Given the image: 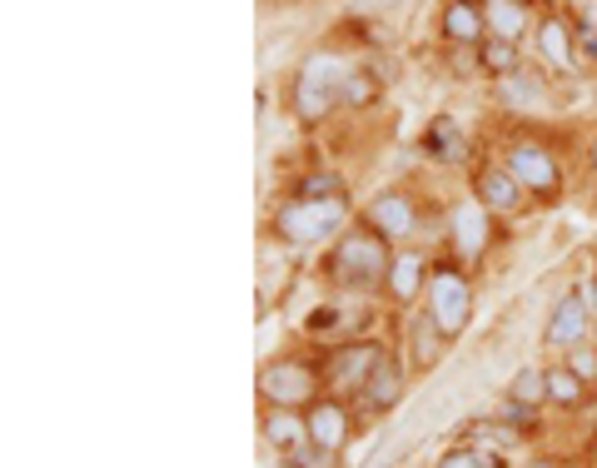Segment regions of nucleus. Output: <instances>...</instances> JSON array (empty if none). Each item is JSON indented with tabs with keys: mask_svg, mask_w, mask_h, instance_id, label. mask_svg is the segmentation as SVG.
Masks as SVG:
<instances>
[{
	"mask_svg": "<svg viewBox=\"0 0 597 468\" xmlns=\"http://www.w3.org/2000/svg\"><path fill=\"white\" fill-rule=\"evenodd\" d=\"M388 239L378 230H349L339 239V249L328 255V274L344 284V290H374V284H388Z\"/></svg>",
	"mask_w": 597,
	"mask_h": 468,
	"instance_id": "1",
	"label": "nucleus"
},
{
	"mask_svg": "<svg viewBox=\"0 0 597 468\" xmlns=\"http://www.w3.org/2000/svg\"><path fill=\"white\" fill-rule=\"evenodd\" d=\"M274 224L289 245H319L328 230L344 224V195H294Z\"/></svg>",
	"mask_w": 597,
	"mask_h": 468,
	"instance_id": "2",
	"label": "nucleus"
},
{
	"mask_svg": "<svg viewBox=\"0 0 597 468\" xmlns=\"http://www.w3.org/2000/svg\"><path fill=\"white\" fill-rule=\"evenodd\" d=\"M344 81H349L344 60L328 56V50H314V56L299 65V81H294V110H299L304 120H319L334 100H339Z\"/></svg>",
	"mask_w": 597,
	"mask_h": 468,
	"instance_id": "3",
	"label": "nucleus"
},
{
	"mask_svg": "<svg viewBox=\"0 0 597 468\" xmlns=\"http://www.w3.org/2000/svg\"><path fill=\"white\" fill-rule=\"evenodd\" d=\"M259 394L270 409H309L319 404V374L304 359H270L259 369Z\"/></svg>",
	"mask_w": 597,
	"mask_h": 468,
	"instance_id": "4",
	"label": "nucleus"
},
{
	"mask_svg": "<svg viewBox=\"0 0 597 468\" xmlns=\"http://www.w3.org/2000/svg\"><path fill=\"white\" fill-rule=\"evenodd\" d=\"M428 315H434V324L444 329L448 340L463 334V324L473 315V290L458 264H434V274H428Z\"/></svg>",
	"mask_w": 597,
	"mask_h": 468,
	"instance_id": "5",
	"label": "nucleus"
},
{
	"mask_svg": "<svg viewBox=\"0 0 597 468\" xmlns=\"http://www.w3.org/2000/svg\"><path fill=\"white\" fill-rule=\"evenodd\" d=\"M384 359V344H374V340H359V344H344L339 354H334V364H328V384L334 389H359L363 394V384H369V374H374V364Z\"/></svg>",
	"mask_w": 597,
	"mask_h": 468,
	"instance_id": "6",
	"label": "nucleus"
},
{
	"mask_svg": "<svg viewBox=\"0 0 597 468\" xmlns=\"http://www.w3.org/2000/svg\"><path fill=\"white\" fill-rule=\"evenodd\" d=\"M587 324H593V309H587L583 294H562L548 329H543V340H548L552 349H577V344L587 340Z\"/></svg>",
	"mask_w": 597,
	"mask_h": 468,
	"instance_id": "7",
	"label": "nucleus"
},
{
	"mask_svg": "<svg viewBox=\"0 0 597 468\" xmlns=\"http://www.w3.org/2000/svg\"><path fill=\"white\" fill-rule=\"evenodd\" d=\"M508 175L518 180L523 189H538V195H552L558 189V164H552V155L548 150H538V145H513L508 150Z\"/></svg>",
	"mask_w": 597,
	"mask_h": 468,
	"instance_id": "8",
	"label": "nucleus"
},
{
	"mask_svg": "<svg viewBox=\"0 0 597 468\" xmlns=\"http://www.w3.org/2000/svg\"><path fill=\"white\" fill-rule=\"evenodd\" d=\"M309 444L328 448V454H339L344 444H349V409L344 404H334V398H319V404H309Z\"/></svg>",
	"mask_w": 597,
	"mask_h": 468,
	"instance_id": "9",
	"label": "nucleus"
},
{
	"mask_svg": "<svg viewBox=\"0 0 597 468\" xmlns=\"http://www.w3.org/2000/svg\"><path fill=\"white\" fill-rule=\"evenodd\" d=\"M413 199L403 195V189H388V195H378L374 205H369V230H378L384 239H409L413 234Z\"/></svg>",
	"mask_w": 597,
	"mask_h": 468,
	"instance_id": "10",
	"label": "nucleus"
},
{
	"mask_svg": "<svg viewBox=\"0 0 597 468\" xmlns=\"http://www.w3.org/2000/svg\"><path fill=\"white\" fill-rule=\"evenodd\" d=\"M398 398H403V369H398V364L384 354V359L374 364L369 384H363V404H369L374 414H388V409L398 404Z\"/></svg>",
	"mask_w": 597,
	"mask_h": 468,
	"instance_id": "11",
	"label": "nucleus"
},
{
	"mask_svg": "<svg viewBox=\"0 0 597 468\" xmlns=\"http://www.w3.org/2000/svg\"><path fill=\"white\" fill-rule=\"evenodd\" d=\"M264 439H270L279 454H294V448L309 444V419L299 409H270L264 414Z\"/></svg>",
	"mask_w": 597,
	"mask_h": 468,
	"instance_id": "12",
	"label": "nucleus"
},
{
	"mask_svg": "<svg viewBox=\"0 0 597 468\" xmlns=\"http://www.w3.org/2000/svg\"><path fill=\"white\" fill-rule=\"evenodd\" d=\"M444 340H448V334L434 324V315H428V309H419V315L409 319V359L419 364V369H434L438 354H444V349H438Z\"/></svg>",
	"mask_w": 597,
	"mask_h": 468,
	"instance_id": "13",
	"label": "nucleus"
},
{
	"mask_svg": "<svg viewBox=\"0 0 597 468\" xmlns=\"http://www.w3.org/2000/svg\"><path fill=\"white\" fill-rule=\"evenodd\" d=\"M453 245L463 259L483 255V245H488V214L478 205H458L453 210Z\"/></svg>",
	"mask_w": 597,
	"mask_h": 468,
	"instance_id": "14",
	"label": "nucleus"
},
{
	"mask_svg": "<svg viewBox=\"0 0 597 468\" xmlns=\"http://www.w3.org/2000/svg\"><path fill=\"white\" fill-rule=\"evenodd\" d=\"M428 259L423 255H398L394 259V270H388V294H394L398 305H413V299H419V284L428 280Z\"/></svg>",
	"mask_w": 597,
	"mask_h": 468,
	"instance_id": "15",
	"label": "nucleus"
},
{
	"mask_svg": "<svg viewBox=\"0 0 597 468\" xmlns=\"http://www.w3.org/2000/svg\"><path fill=\"white\" fill-rule=\"evenodd\" d=\"M483 21H488V30L498 40L518 46V36L527 30V5L523 0H488V5H483Z\"/></svg>",
	"mask_w": 597,
	"mask_h": 468,
	"instance_id": "16",
	"label": "nucleus"
},
{
	"mask_svg": "<svg viewBox=\"0 0 597 468\" xmlns=\"http://www.w3.org/2000/svg\"><path fill=\"white\" fill-rule=\"evenodd\" d=\"M518 189H523V185H518L508 170H483V175H478V199L488 205V210H498V214H513L518 205H523Z\"/></svg>",
	"mask_w": 597,
	"mask_h": 468,
	"instance_id": "17",
	"label": "nucleus"
},
{
	"mask_svg": "<svg viewBox=\"0 0 597 468\" xmlns=\"http://www.w3.org/2000/svg\"><path fill=\"white\" fill-rule=\"evenodd\" d=\"M483 11L473 5V0H448V11H444V36L453 40V46H473V40L483 36Z\"/></svg>",
	"mask_w": 597,
	"mask_h": 468,
	"instance_id": "18",
	"label": "nucleus"
},
{
	"mask_svg": "<svg viewBox=\"0 0 597 468\" xmlns=\"http://www.w3.org/2000/svg\"><path fill=\"white\" fill-rule=\"evenodd\" d=\"M573 25L568 21H558V15H552V21H543V30H538V50L543 56H548V65L552 71H568V65H573Z\"/></svg>",
	"mask_w": 597,
	"mask_h": 468,
	"instance_id": "19",
	"label": "nucleus"
},
{
	"mask_svg": "<svg viewBox=\"0 0 597 468\" xmlns=\"http://www.w3.org/2000/svg\"><path fill=\"white\" fill-rule=\"evenodd\" d=\"M423 150L434 155V160H458V155H463V135H458L453 120L438 115L434 125H428V135H423Z\"/></svg>",
	"mask_w": 597,
	"mask_h": 468,
	"instance_id": "20",
	"label": "nucleus"
},
{
	"mask_svg": "<svg viewBox=\"0 0 597 468\" xmlns=\"http://www.w3.org/2000/svg\"><path fill=\"white\" fill-rule=\"evenodd\" d=\"M508 398H513V404H527V409H538L543 398H548V369H518L513 384H508Z\"/></svg>",
	"mask_w": 597,
	"mask_h": 468,
	"instance_id": "21",
	"label": "nucleus"
},
{
	"mask_svg": "<svg viewBox=\"0 0 597 468\" xmlns=\"http://www.w3.org/2000/svg\"><path fill=\"white\" fill-rule=\"evenodd\" d=\"M583 394H587V384L573 374V369H568V364H562V369H548V398H552V404H562V409H577V404H583Z\"/></svg>",
	"mask_w": 597,
	"mask_h": 468,
	"instance_id": "22",
	"label": "nucleus"
},
{
	"mask_svg": "<svg viewBox=\"0 0 597 468\" xmlns=\"http://www.w3.org/2000/svg\"><path fill=\"white\" fill-rule=\"evenodd\" d=\"M483 71L513 75V71H518V50L508 46V40H493V46H483Z\"/></svg>",
	"mask_w": 597,
	"mask_h": 468,
	"instance_id": "23",
	"label": "nucleus"
},
{
	"mask_svg": "<svg viewBox=\"0 0 597 468\" xmlns=\"http://www.w3.org/2000/svg\"><path fill=\"white\" fill-rule=\"evenodd\" d=\"M284 464L289 468H334V454L319 444H304V448H294V454H284Z\"/></svg>",
	"mask_w": 597,
	"mask_h": 468,
	"instance_id": "24",
	"label": "nucleus"
},
{
	"mask_svg": "<svg viewBox=\"0 0 597 468\" xmlns=\"http://www.w3.org/2000/svg\"><path fill=\"white\" fill-rule=\"evenodd\" d=\"M438 468H503V464H498L493 454H483V448H453Z\"/></svg>",
	"mask_w": 597,
	"mask_h": 468,
	"instance_id": "25",
	"label": "nucleus"
},
{
	"mask_svg": "<svg viewBox=\"0 0 597 468\" xmlns=\"http://www.w3.org/2000/svg\"><path fill=\"white\" fill-rule=\"evenodd\" d=\"M568 369H573L583 384H597V349H587V344H577V349H568Z\"/></svg>",
	"mask_w": 597,
	"mask_h": 468,
	"instance_id": "26",
	"label": "nucleus"
},
{
	"mask_svg": "<svg viewBox=\"0 0 597 468\" xmlns=\"http://www.w3.org/2000/svg\"><path fill=\"white\" fill-rule=\"evenodd\" d=\"M299 195H344V185L328 175H309L304 185H299Z\"/></svg>",
	"mask_w": 597,
	"mask_h": 468,
	"instance_id": "27",
	"label": "nucleus"
},
{
	"mask_svg": "<svg viewBox=\"0 0 597 468\" xmlns=\"http://www.w3.org/2000/svg\"><path fill=\"white\" fill-rule=\"evenodd\" d=\"M577 40H583L587 56H597V11H587L583 21H577Z\"/></svg>",
	"mask_w": 597,
	"mask_h": 468,
	"instance_id": "28",
	"label": "nucleus"
},
{
	"mask_svg": "<svg viewBox=\"0 0 597 468\" xmlns=\"http://www.w3.org/2000/svg\"><path fill=\"white\" fill-rule=\"evenodd\" d=\"M527 468H558V464H527Z\"/></svg>",
	"mask_w": 597,
	"mask_h": 468,
	"instance_id": "29",
	"label": "nucleus"
},
{
	"mask_svg": "<svg viewBox=\"0 0 597 468\" xmlns=\"http://www.w3.org/2000/svg\"><path fill=\"white\" fill-rule=\"evenodd\" d=\"M593 164H597V145H593Z\"/></svg>",
	"mask_w": 597,
	"mask_h": 468,
	"instance_id": "30",
	"label": "nucleus"
}]
</instances>
